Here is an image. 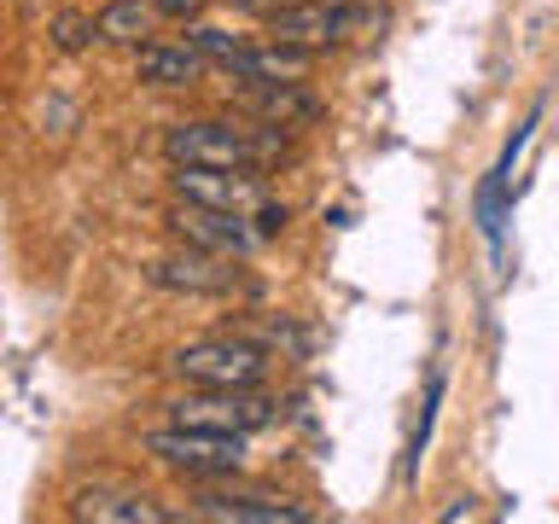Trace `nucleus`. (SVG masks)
I'll return each instance as SVG.
<instances>
[{
	"label": "nucleus",
	"mask_w": 559,
	"mask_h": 524,
	"mask_svg": "<svg viewBox=\"0 0 559 524\" xmlns=\"http://www.w3.org/2000/svg\"><path fill=\"white\" fill-rule=\"evenodd\" d=\"M210 0H157V17H175V24H187V17H199Z\"/></svg>",
	"instance_id": "19"
},
{
	"label": "nucleus",
	"mask_w": 559,
	"mask_h": 524,
	"mask_svg": "<svg viewBox=\"0 0 559 524\" xmlns=\"http://www.w3.org/2000/svg\"><path fill=\"white\" fill-rule=\"evenodd\" d=\"M239 257H216V251H192V245H181L175 257H157L146 262V279L157 291H187V297H222L239 286Z\"/></svg>",
	"instance_id": "7"
},
{
	"label": "nucleus",
	"mask_w": 559,
	"mask_h": 524,
	"mask_svg": "<svg viewBox=\"0 0 559 524\" xmlns=\"http://www.w3.org/2000/svg\"><path fill=\"white\" fill-rule=\"evenodd\" d=\"M286 222H292V204H280V199H262V204H257V216H251L257 239H274V234H286Z\"/></svg>",
	"instance_id": "18"
},
{
	"label": "nucleus",
	"mask_w": 559,
	"mask_h": 524,
	"mask_svg": "<svg viewBox=\"0 0 559 524\" xmlns=\"http://www.w3.org/2000/svg\"><path fill=\"white\" fill-rule=\"evenodd\" d=\"M169 419L175 426H204V431H269L280 408L262 391H204V384H192V396L169 402Z\"/></svg>",
	"instance_id": "5"
},
{
	"label": "nucleus",
	"mask_w": 559,
	"mask_h": 524,
	"mask_svg": "<svg viewBox=\"0 0 559 524\" xmlns=\"http://www.w3.org/2000/svg\"><path fill=\"white\" fill-rule=\"evenodd\" d=\"M134 76L146 87H192L204 76V52L192 41H140L134 47Z\"/></svg>",
	"instance_id": "12"
},
{
	"label": "nucleus",
	"mask_w": 559,
	"mask_h": 524,
	"mask_svg": "<svg viewBox=\"0 0 559 524\" xmlns=\"http://www.w3.org/2000/svg\"><path fill=\"white\" fill-rule=\"evenodd\" d=\"M47 35H52V47H59V52H82V47L99 41V24L87 12H52Z\"/></svg>",
	"instance_id": "16"
},
{
	"label": "nucleus",
	"mask_w": 559,
	"mask_h": 524,
	"mask_svg": "<svg viewBox=\"0 0 559 524\" xmlns=\"http://www.w3.org/2000/svg\"><path fill=\"white\" fill-rule=\"evenodd\" d=\"M175 199L216 204V210H234V216L251 222L269 192H262V181L245 169H187V164H175Z\"/></svg>",
	"instance_id": "9"
},
{
	"label": "nucleus",
	"mask_w": 559,
	"mask_h": 524,
	"mask_svg": "<svg viewBox=\"0 0 559 524\" xmlns=\"http://www.w3.org/2000/svg\"><path fill=\"white\" fill-rule=\"evenodd\" d=\"M94 24H99V41H111V47H140V41H152L157 0H105V7L94 12Z\"/></svg>",
	"instance_id": "14"
},
{
	"label": "nucleus",
	"mask_w": 559,
	"mask_h": 524,
	"mask_svg": "<svg viewBox=\"0 0 559 524\" xmlns=\"http://www.w3.org/2000/svg\"><path fill=\"white\" fill-rule=\"evenodd\" d=\"M146 454L164 461L169 472H187V478H234L245 466V437L239 431H204V426H169L146 431Z\"/></svg>",
	"instance_id": "4"
},
{
	"label": "nucleus",
	"mask_w": 559,
	"mask_h": 524,
	"mask_svg": "<svg viewBox=\"0 0 559 524\" xmlns=\"http://www.w3.org/2000/svg\"><path fill=\"white\" fill-rule=\"evenodd\" d=\"M245 111L257 122H274V129H309V122H321L326 105L309 94L304 82H245Z\"/></svg>",
	"instance_id": "11"
},
{
	"label": "nucleus",
	"mask_w": 559,
	"mask_h": 524,
	"mask_svg": "<svg viewBox=\"0 0 559 524\" xmlns=\"http://www.w3.org/2000/svg\"><path fill=\"white\" fill-rule=\"evenodd\" d=\"M373 29H379L373 0H292V7H280L269 17V41H286V47H304V52L349 47Z\"/></svg>",
	"instance_id": "2"
},
{
	"label": "nucleus",
	"mask_w": 559,
	"mask_h": 524,
	"mask_svg": "<svg viewBox=\"0 0 559 524\" xmlns=\"http://www.w3.org/2000/svg\"><path fill=\"white\" fill-rule=\"evenodd\" d=\"M187 41H192V47H199V52H204V59H216V64L227 70V76H239V64H245V52H251V47H245V41H239V35H227V29H216V24H199V29H192V35H187Z\"/></svg>",
	"instance_id": "15"
},
{
	"label": "nucleus",
	"mask_w": 559,
	"mask_h": 524,
	"mask_svg": "<svg viewBox=\"0 0 559 524\" xmlns=\"http://www.w3.org/2000/svg\"><path fill=\"white\" fill-rule=\"evenodd\" d=\"M169 234L192 245V251H216V257H245L257 245V227L234 216V210H216V204H192V199H175L169 204Z\"/></svg>",
	"instance_id": "6"
},
{
	"label": "nucleus",
	"mask_w": 559,
	"mask_h": 524,
	"mask_svg": "<svg viewBox=\"0 0 559 524\" xmlns=\"http://www.w3.org/2000/svg\"><path fill=\"white\" fill-rule=\"evenodd\" d=\"M227 7H239V12H257V17H274L280 7H292V0H227Z\"/></svg>",
	"instance_id": "20"
},
{
	"label": "nucleus",
	"mask_w": 559,
	"mask_h": 524,
	"mask_svg": "<svg viewBox=\"0 0 559 524\" xmlns=\"http://www.w3.org/2000/svg\"><path fill=\"white\" fill-rule=\"evenodd\" d=\"M314 59H321V52H304V47H286V41H262V47L245 52L239 82H304Z\"/></svg>",
	"instance_id": "13"
},
{
	"label": "nucleus",
	"mask_w": 559,
	"mask_h": 524,
	"mask_svg": "<svg viewBox=\"0 0 559 524\" xmlns=\"http://www.w3.org/2000/svg\"><path fill=\"white\" fill-rule=\"evenodd\" d=\"M192 519H222V524H309L314 513L304 501L286 496H257V489H199L192 496Z\"/></svg>",
	"instance_id": "8"
},
{
	"label": "nucleus",
	"mask_w": 559,
	"mask_h": 524,
	"mask_svg": "<svg viewBox=\"0 0 559 524\" xmlns=\"http://www.w3.org/2000/svg\"><path fill=\"white\" fill-rule=\"evenodd\" d=\"M169 367L187 384H204V391H257L269 379V349L257 338H199L175 349Z\"/></svg>",
	"instance_id": "3"
},
{
	"label": "nucleus",
	"mask_w": 559,
	"mask_h": 524,
	"mask_svg": "<svg viewBox=\"0 0 559 524\" xmlns=\"http://www.w3.org/2000/svg\"><path fill=\"white\" fill-rule=\"evenodd\" d=\"M70 519H99V524H169V507L129 484H87L70 496Z\"/></svg>",
	"instance_id": "10"
},
{
	"label": "nucleus",
	"mask_w": 559,
	"mask_h": 524,
	"mask_svg": "<svg viewBox=\"0 0 559 524\" xmlns=\"http://www.w3.org/2000/svg\"><path fill=\"white\" fill-rule=\"evenodd\" d=\"M437 396H443V373H431V384H426V402H419V431H414V443H408V472L419 466V454H426V437H431V419H437Z\"/></svg>",
	"instance_id": "17"
},
{
	"label": "nucleus",
	"mask_w": 559,
	"mask_h": 524,
	"mask_svg": "<svg viewBox=\"0 0 559 524\" xmlns=\"http://www.w3.org/2000/svg\"><path fill=\"white\" fill-rule=\"evenodd\" d=\"M286 146V129L274 122H234V117H187L164 134V157L187 169H245L262 175L269 164H280Z\"/></svg>",
	"instance_id": "1"
}]
</instances>
